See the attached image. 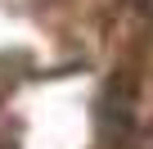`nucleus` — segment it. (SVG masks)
Returning <instances> with one entry per match:
<instances>
[{
    "instance_id": "obj_1",
    "label": "nucleus",
    "mask_w": 153,
    "mask_h": 149,
    "mask_svg": "<svg viewBox=\"0 0 153 149\" xmlns=\"http://www.w3.org/2000/svg\"><path fill=\"white\" fill-rule=\"evenodd\" d=\"M95 127L108 145H117L122 136H131L135 127V77L131 72H113L99 91V104H95Z\"/></svg>"
},
{
    "instance_id": "obj_2",
    "label": "nucleus",
    "mask_w": 153,
    "mask_h": 149,
    "mask_svg": "<svg viewBox=\"0 0 153 149\" xmlns=\"http://www.w3.org/2000/svg\"><path fill=\"white\" fill-rule=\"evenodd\" d=\"M0 149H18V145H14V136H5V131H0Z\"/></svg>"
}]
</instances>
